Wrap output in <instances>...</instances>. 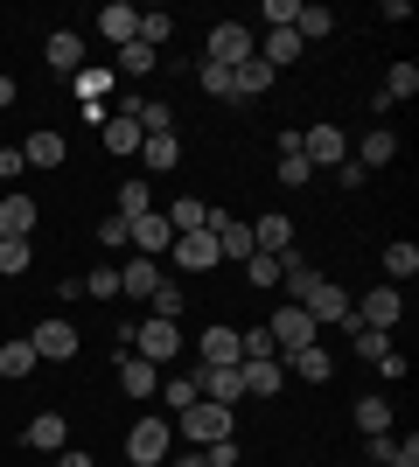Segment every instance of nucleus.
<instances>
[{
    "mask_svg": "<svg viewBox=\"0 0 419 467\" xmlns=\"http://www.w3.org/2000/svg\"><path fill=\"white\" fill-rule=\"evenodd\" d=\"M120 349H133V356H147V363H175L182 356V321H154V314H147V321H140V328H126L120 335Z\"/></svg>",
    "mask_w": 419,
    "mask_h": 467,
    "instance_id": "1",
    "label": "nucleus"
},
{
    "mask_svg": "<svg viewBox=\"0 0 419 467\" xmlns=\"http://www.w3.org/2000/svg\"><path fill=\"white\" fill-rule=\"evenodd\" d=\"M182 440H196V447L238 440V411H231V405H210V398H196V405L182 411Z\"/></svg>",
    "mask_w": 419,
    "mask_h": 467,
    "instance_id": "2",
    "label": "nucleus"
},
{
    "mask_svg": "<svg viewBox=\"0 0 419 467\" xmlns=\"http://www.w3.org/2000/svg\"><path fill=\"white\" fill-rule=\"evenodd\" d=\"M259 57V36L245 28V21H217L210 28V42H203V63H224V70H238V63Z\"/></svg>",
    "mask_w": 419,
    "mask_h": 467,
    "instance_id": "3",
    "label": "nucleus"
},
{
    "mask_svg": "<svg viewBox=\"0 0 419 467\" xmlns=\"http://www.w3.org/2000/svg\"><path fill=\"white\" fill-rule=\"evenodd\" d=\"M175 453V426L168 419H133V432H126V461L133 467H161Z\"/></svg>",
    "mask_w": 419,
    "mask_h": 467,
    "instance_id": "4",
    "label": "nucleus"
},
{
    "mask_svg": "<svg viewBox=\"0 0 419 467\" xmlns=\"http://www.w3.org/2000/svg\"><path fill=\"white\" fill-rule=\"evenodd\" d=\"M266 335H273V349H279V356H294V349H315V342H321L315 314H308V307H294V300H287V307H279L273 321H266Z\"/></svg>",
    "mask_w": 419,
    "mask_h": 467,
    "instance_id": "5",
    "label": "nucleus"
},
{
    "mask_svg": "<svg viewBox=\"0 0 419 467\" xmlns=\"http://www.w3.org/2000/svg\"><path fill=\"white\" fill-rule=\"evenodd\" d=\"M300 307L315 314V328H321V321H336V328H350V335L363 328V321H357V307H350V293H342L336 279H321V286L308 293V300H300Z\"/></svg>",
    "mask_w": 419,
    "mask_h": 467,
    "instance_id": "6",
    "label": "nucleus"
},
{
    "mask_svg": "<svg viewBox=\"0 0 419 467\" xmlns=\"http://www.w3.org/2000/svg\"><path fill=\"white\" fill-rule=\"evenodd\" d=\"M300 154H308V168H342V161H350V133H342V126H308V133H300Z\"/></svg>",
    "mask_w": 419,
    "mask_h": 467,
    "instance_id": "7",
    "label": "nucleus"
},
{
    "mask_svg": "<svg viewBox=\"0 0 419 467\" xmlns=\"http://www.w3.org/2000/svg\"><path fill=\"white\" fill-rule=\"evenodd\" d=\"M399 314H405V293L399 286H371L357 300V321H363V328H384V335H392V328H399Z\"/></svg>",
    "mask_w": 419,
    "mask_h": 467,
    "instance_id": "8",
    "label": "nucleus"
},
{
    "mask_svg": "<svg viewBox=\"0 0 419 467\" xmlns=\"http://www.w3.org/2000/svg\"><path fill=\"white\" fill-rule=\"evenodd\" d=\"M126 244H133L140 258H161L168 244H175V231H168V216H161V210H147V216H133V223H126Z\"/></svg>",
    "mask_w": 419,
    "mask_h": 467,
    "instance_id": "9",
    "label": "nucleus"
},
{
    "mask_svg": "<svg viewBox=\"0 0 419 467\" xmlns=\"http://www.w3.org/2000/svg\"><path fill=\"white\" fill-rule=\"evenodd\" d=\"M196 363H210V370H238L245 363V349H238V328H203V342H196Z\"/></svg>",
    "mask_w": 419,
    "mask_h": 467,
    "instance_id": "10",
    "label": "nucleus"
},
{
    "mask_svg": "<svg viewBox=\"0 0 419 467\" xmlns=\"http://www.w3.org/2000/svg\"><path fill=\"white\" fill-rule=\"evenodd\" d=\"M350 342H357V356H363L378 377H405V356H392V335H384V328H357Z\"/></svg>",
    "mask_w": 419,
    "mask_h": 467,
    "instance_id": "11",
    "label": "nucleus"
},
{
    "mask_svg": "<svg viewBox=\"0 0 419 467\" xmlns=\"http://www.w3.org/2000/svg\"><path fill=\"white\" fill-rule=\"evenodd\" d=\"M28 342H36L42 363H70V356H78V328H70V321H36Z\"/></svg>",
    "mask_w": 419,
    "mask_h": 467,
    "instance_id": "12",
    "label": "nucleus"
},
{
    "mask_svg": "<svg viewBox=\"0 0 419 467\" xmlns=\"http://www.w3.org/2000/svg\"><path fill=\"white\" fill-rule=\"evenodd\" d=\"M238 384H245V398H273L287 384V363L279 356H252V363H238Z\"/></svg>",
    "mask_w": 419,
    "mask_h": 467,
    "instance_id": "13",
    "label": "nucleus"
},
{
    "mask_svg": "<svg viewBox=\"0 0 419 467\" xmlns=\"http://www.w3.org/2000/svg\"><path fill=\"white\" fill-rule=\"evenodd\" d=\"M168 258H175L182 273H210V265H217V237H210V231H189V237L168 244Z\"/></svg>",
    "mask_w": 419,
    "mask_h": 467,
    "instance_id": "14",
    "label": "nucleus"
},
{
    "mask_svg": "<svg viewBox=\"0 0 419 467\" xmlns=\"http://www.w3.org/2000/svg\"><path fill=\"white\" fill-rule=\"evenodd\" d=\"M252 252L294 258V223H287V216H259V223H252Z\"/></svg>",
    "mask_w": 419,
    "mask_h": 467,
    "instance_id": "15",
    "label": "nucleus"
},
{
    "mask_svg": "<svg viewBox=\"0 0 419 467\" xmlns=\"http://www.w3.org/2000/svg\"><path fill=\"white\" fill-rule=\"evenodd\" d=\"M120 384H126V398H154V390H161V370L147 363V356L120 349Z\"/></svg>",
    "mask_w": 419,
    "mask_h": 467,
    "instance_id": "16",
    "label": "nucleus"
},
{
    "mask_svg": "<svg viewBox=\"0 0 419 467\" xmlns=\"http://www.w3.org/2000/svg\"><path fill=\"white\" fill-rule=\"evenodd\" d=\"M36 195H21V189H7V202H0V237H28L36 231Z\"/></svg>",
    "mask_w": 419,
    "mask_h": 467,
    "instance_id": "17",
    "label": "nucleus"
},
{
    "mask_svg": "<svg viewBox=\"0 0 419 467\" xmlns=\"http://www.w3.org/2000/svg\"><path fill=\"white\" fill-rule=\"evenodd\" d=\"M154 286H161L154 258H126V265H120V293H126V300H154Z\"/></svg>",
    "mask_w": 419,
    "mask_h": 467,
    "instance_id": "18",
    "label": "nucleus"
},
{
    "mask_svg": "<svg viewBox=\"0 0 419 467\" xmlns=\"http://www.w3.org/2000/svg\"><path fill=\"white\" fill-rule=\"evenodd\" d=\"M196 390L210 398V405H238V398H245L238 370H210V363H196Z\"/></svg>",
    "mask_w": 419,
    "mask_h": 467,
    "instance_id": "19",
    "label": "nucleus"
},
{
    "mask_svg": "<svg viewBox=\"0 0 419 467\" xmlns=\"http://www.w3.org/2000/svg\"><path fill=\"white\" fill-rule=\"evenodd\" d=\"M99 36H105V42H120V49H126V42L140 36V7H126V0L99 7Z\"/></svg>",
    "mask_w": 419,
    "mask_h": 467,
    "instance_id": "20",
    "label": "nucleus"
},
{
    "mask_svg": "<svg viewBox=\"0 0 419 467\" xmlns=\"http://www.w3.org/2000/svg\"><path fill=\"white\" fill-rule=\"evenodd\" d=\"M63 440H70L63 411H36V419H28V447L36 453H63Z\"/></svg>",
    "mask_w": 419,
    "mask_h": 467,
    "instance_id": "21",
    "label": "nucleus"
},
{
    "mask_svg": "<svg viewBox=\"0 0 419 467\" xmlns=\"http://www.w3.org/2000/svg\"><path fill=\"white\" fill-rule=\"evenodd\" d=\"M300 49H308V42H300L294 28H266V42H259V63L287 70V63H300Z\"/></svg>",
    "mask_w": 419,
    "mask_h": 467,
    "instance_id": "22",
    "label": "nucleus"
},
{
    "mask_svg": "<svg viewBox=\"0 0 419 467\" xmlns=\"http://www.w3.org/2000/svg\"><path fill=\"white\" fill-rule=\"evenodd\" d=\"M392 154H399V133H392V126H371V133H363V147H357V168L371 175V168H384Z\"/></svg>",
    "mask_w": 419,
    "mask_h": 467,
    "instance_id": "23",
    "label": "nucleus"
},
{
    "mask_svg": "<svg viewBox=\"0 0 419 467\" xmlns=\"http://www.w3.org/2000/svg\"><path fill=\"white\" fill-rule=\"evenodd\" d=\"M279 363H294V377H300V384H329V370H336V356L321 349V342H315V349H294V356H279Z\"/></svg>",
    "mask_w": 419,
    "mask_h": 467,
    "instance_id": "24",
    "label": "nucleus"
},
{
    "mask_svg": "<svg viewBox=\"0 0 419 467\" xmlns=\"http://www.w3.org/2000/svg\"><path fill=\"white\" fill-rule=\"evenodd\" d=\"M140 161H147L154 175H168V168H182V140L175 133H147L140 140Z\"/></svg>",
    "mask_w": 419,
    "mask_h": 467,
    "instance_id": "25",
    "label": "nucleus"
},
{
    "mask_svg": "<svg viewBox=\"0 0 419 467\" xmlns=\"http://www.w3.org/2000/svg\"><path fill=\"white\" fill-rule=\"evenodd\" d=\"M273 78H279V70H273V63H259V57L238 63V70H231V98H259V91H273Z\"/></svg>",
    "mask_w": 419,
    "mask_h": 467,
    "instance_id": "26",
    "label": "nucleus"
},
{
    "mask_svg": "<svg viewBox=\"0 0 419 467\" xmlns=\"http://www.w3.org/2000/svg\"><path fill=\"white\" fill-rule=\"evenodd\" d=\"M140 112H112L105 119V147H112V154H140Z\"/></svg>",
    "mask_w": 419,
    "mask_h": 467,
    "instance_id": "27",
    "label": "nucleus"
},
{
    "mask_svg": "<svg viewBox=\"0 0 419 467\" xmlns=\"http://www.w3.org/2000/svg\"><path fill=\"white\" fill-rule=\"evenodd\" d=\"M279 286H287V300L300 307V300H308V293L321 286V273L308 265V258H287V265H279Z\"/></svg>",
    "mask_w": 419,
    "mask_h": 467,
    "instance_id": "28",
    "label": "nucleus"
},
{
    "mask_svg": "<svg viewBox=\"0 0 419 467\" xmlns=\"http://www.w3.org/2000/svg\"><path fill=\"white\" fill-rule=\"evenodd\" d=\"M21 161L28 168H63V133H28L21 140Z\"/></svg>",
    "mask_w": 419,
    "mask_h": 467,
    "instance_id": "29",
    "label": "nucleus"
},
{
    "mask_svg": "<svg viewBox=\"0 0 419 467\" xmlns=\"http://www.w3.org/2000/svg\"><path fill=\"white\" fill-rule=\"evenodd\" d=\"M161 216H168V231H175V237H189V231H203V223H210V210H203L196 195H182V202H168Z\"/></svg>",
    "mask_w": 419,
    "mask_h": 467,
    "instance_id": "30",
    "label": "nucleus"
},
{
    "mask_svg": "<svg viewBox=\"0 0 419 467\" xmlns=\"http://www.w3.org/2000/svg\"><path fill=\"white\" fill-rule=\"evenodd\" d=\"M419 273V244H384V286H399V279H413Z\"/></svg>",
    "mask_w": 419,
    "mask_h": 467,
    "instance_id": "31",
    "label": "nucleus"
},
{
    "mask_svg": "<svg viewBox=\"0 0 419 467\" xmlns=\"http://www.w3.org/2000/svg\"><path fill=\"white\" fill-rule=\"evenodd\" d=\"M49 70H84V36H49Z\"/></svg>",
    "mask_w": 419,
    "mask_h": 467,
    "instance_id": "32",
    "label": "nucleus"
},
{
    "mask_svg": "<svg viewBox=\"0 0 419 467\" xmlns=\"http://www.w3.org/2000/svg\"><path fill=\"white\" fill-rule=\"evenodd\" d=\"M28 265H36V244H28V237H0V273L21 279Z\"/></svg>",
    "mask_w": 419,
    "mask_h": 467,
    "instance_id": "33",
    "label": "nucleus"
},
{
    "mask_svg": "<svg viewBox=\"0 0 419 467\" xmlns=\"http://www.w3.org/2000/svg\"><path fill=\"white\" fill-rule=\"evenodd\" d=\"M42 356H36V342H0V377H28Z\"/></svg>",
    "mask_w": 419,
    "mask_h": 467,
    "instance_id": "34",
    "label": "nucleus"
},
{
    "mask_svg": "<svg viewBox=\"0 0 419 467\" xmlns=\"http://www.w3.org/2000/svg\"><path fill=\"white\" fill-rule=\"evenodd\" d=\"M294 36H300V42L336 36V15H329V7H300V15H294Z\"/></svg>",
    "mask_w": 419,
    "mask_h": 467,
    "instance_id": "35",
    "label": "nucleus"
},
{
    "mask_svg": "<svg viewBox=\"0 0 419 467\" xmlns=\"http://www.w3.org/2000/svg\"><path fill=\"white\" fill-rule=\"evenodd\" d=\"M147 210H154V182H126V189H120V210H112V216H126V223H133V216H147Z\"/></svg>",
    "mask_w": 419,
    "mask_h": 467,
    "instance_id": "36",
    "label": "nucleus"
},
{
    "mask_svg": "<svg viewBox=\"0 0 419 467\" xmlns=\"http://www.w3.org/2000/svg\"><path fill=\"white\" fill-rule=\"evenodd\" d=\"M384 426H392V405H384L378 390H371V398H357V432H363V440H371V432H384Z\"/></svg>",
    "mask_w": 419,
    "mask_h": 467,
    "instance_id": "37",
    "label": "nucleus"
},
{
    "mask_svg": "<svg viewBox=\"0 0 419 467\" xmlns=\"http://www.w3.org/2000/svg\"><path fill=\"white\" fill-rule=\"evenodd\" d=\"M175 36V15H161V7H147V15H140V36L133 42H147V49H161V42Z\"/></svg>",
    "mask_w": 419,
    "mask_h": 467,
    "instance_id": "38",
    "label": "nucleus"
},
{
    "mask_svg": "<svg viewBox=\"0 0 419 467\" xmlns=\"http://www.w3.org/2000/svg\"><path fill=\"white\" fill-rule=\"evenodd\" d=\"M84 293H91V300H120V265H91V273H84Z\"/></svg>",
    "mask_w": 419,
    "mask_h": 467,
    "instance_id": "39",
    "label": "nucleus"
},
{
    "mask_svg": "<svg viewBox=\"0 0 419 467\" xmlns=\"http://www.w3.org/2000/svg\"><path fill=\"white\" fill-rule=\"evenodd\" d=\"M161 398H168V405H175V411H189V405H196V398H203V390H196V370L168 377V384H161Z\"/></svg>",
    "mask_w": 419,
    "mask_h": 467,
    "instance_id": "40",
    "label": "nucleus"
},
{
    "mask_svg": "<svg viewBox=\"0 0 419 467\" xmlns=\"http://www.w3.org/2000/svg\"><path fill=\"white\" fill-rule=\"evenodd\" d=\"M140 133H175V112L161 98H140Z\"/></svg>",
    "mask_w": 419,
    "mask_h": 467,
    "instance_id": "41",
    "label": "nucleus"
},
{
    "mask_svg": "<svg viewBox=\"0 0 419 467\" xmlns=\"http://www.w3.org/2000/svg\"><path fill=\"white\" fill-rule=\"evenodd\" d=\"M112 78H120V70H91V63H84V70H78V91H84V105H99V98L112 91Z\"/></svg>",
    "mask_w": 419,
    "mask_h": 467,
    "instance_id": "42",
    "label": "nucleus"
},
{
    "mask_svg": "<svg viewBox=\"0 0 419 467\" xmlns=\"http://www.w3.org/2000/svg\"><path fill=\"white\" fill-rule=\"evenodd\" d=\"M154 63H161V49H147V42H126L120 49V70H133V78H147Z\"/></svg>",
    "mask_w": 419,
    "mask_h": 467,
    "instance_id": "43",
    "label": "nucleus"
},
{
    "mask_svg": "<svg viewBox=\"0 0 419 467\" xmlns=\"http://www.w3.org/2000/svg\"><path fill=\"white\" fill-rule=\"evenodd\" d=\"M279 265H287V258H266V252H252V258H245V279H252V286H279Z\"/></svg>",
    "mask_w": 419,
    "mask_h": 467,
    "instance_id": "44",
    "label": "nucleus"
},
{
    "mask_svg": "<svg viewBox=\"0 0 419 467\" xmlns=\"http://www.w3.org/2000/svg\"><path fill=\"white\" fill-rule=\"evenodd\" d=\"M413 91H419V70H413V63H392V78H384V98L399 105V98H413Z\"/></svg>",
    "mask_w": 419,
    "mask_h": 467,
    "instance_id": "45",
    "label": "nucleus"
},
{
    "mask_svg": "<svg viewBox=\"0 0 419 467\" xmlns=\"http://www.w3.org/2000/svg\"><path fill=\"white\" fill-rule=\"evenodd\" d=\"M154 321H182V286H175V279H161V286H154Z\"/></svg>",
    "mask_w": 419,
    "mask_h": 467,
    "instance_id": "46",
    "label": "nucleus"
},
{
    "mask_svg": "<svg viewBox=\"0 0 419 467\" xmlns=\"http://www.w3.org/2000/svg\"><path fill=\"white\" fill-rule=\"evenodd\" d=\"M308 175H315V168H308V154H279V189H300Z\"/></svg>",
    "mask_w": 419,
    "mask_h": 467,
    "instance_id": "47",
    "label": "nucleus"
},
{
    "mask_svg": "<svg viewBox=\"0 0 419 467\" xmlns=\"http://www.w3.org/2000/svg\"><path fill=\"white\" fill-rule=\"evenodd\" d=\"M196 78H203L210 98H231V70H224V63H196Z\"/></svg>",
    "mask_w": 419,
    "mask_h": 467,
    "instance_id": "48",
    "label": "nucleus"
},
{
    "mask_svg": "<svg viewBox=\"0 0 419 467\" xmlns=\"http://www.w3.org/2000/svg\"><path fill=\"white\" fill-rule=\"evenodd\" d=\"M238 349H245V363H252V356H279L266 328H245V335H238Z\"/></svg>",
    "mask_w": 419,
    "mask_h": 467,
    "instance_id": "49",
    "label": "nucleus"
},
{
    "mask_svg": "<svg viewBox=\"0 0 419 467\" xmlns=\"http://www.w3.org/2000/svg\"><path fill=\"white\" fill-rule=\"evenodd\" d=\"M259 15H266V28H294V15H300V7H294V0H266Z\"/></svg>",
    "mask_w": 419,
    "mask_h": 467,
    "instance_id": "50",
    "label": "nucleus"
},
{
    "mask_svg": "<svg viewBox=\"0 0 419 467\" xmlns=\"http://www.w3.org/2000/svg\"><path fill=\"white\" fill-rule=\"evenodd\" d=\"M99 244H112V252H126V216H105V223H99Z\"/></svg>",
    "mask_w": 419,
    "mask_h": 467,
    "instance_id": "51",
    "label": "nucleus"
},
{
    "mask_svg": "<svg viewBox=\"0 0 419 467\" xmlns=\"http://www.w3.org/2000/svg\"><path fill=\"white\" fill-rule=\"evenodd\" d=\"M203 461H210V467H238V440H217V447H203Z\"/></svg>",
    "mask_w": 419,
    "mask_h": 467,
    "instance_id": "52",
    "label": "nucleus"
},
{
    "mask_svg": "<svg viewBox=\"0 0 419 467\" xmlns=\"http://www.w3.org/2000/svg\"><path fill=\"white\" fill-rule=\"evenodd\" d=\"M21 168H28V161H21V147H0V182H15Z\"/></svg>",
    "mask_w": 419,
    "mask_h": 467,
    "instance_id": "53",
    "label": "nucleus"
},
{
    "mask_svg": "<svg viewBox=\"0 0 419 467\" xmlns=\"http://www.w3.org/2000/svg\"><path fill=\"white\" fill-rule=\"evenodd\" d=\"M49 467H99V461H91V453H78V447H70V453H57V461H49Z\"/></svg>",
    "mask_w": 419,
    "mask_h": 467,
    "instance_id": "54",
    "label": "nucleus"
},
{
    "mask_svg": "<svg viewBox=\"0 0 419 467\" xmlns=\"http://www.w3.org/2000/svg\"><path fill=\"white\" fill-rule=\"evenodd\" d=\"M0 105H15V78H0Z\"/></svg>",
    "mask_w": 419,
    "mask_h": 467,
    "instance_id": "55",
    "label": "nucleus"
}]
</instances>
